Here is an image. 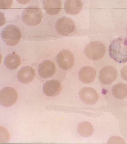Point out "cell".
<instances>
[{"instance_id":"7c38bea8","label":"cell","mask_w":127,"mask_h":144,"mask_svg":"<svg viewBox=\"0 0 127 144\" xmlns=\"http://www.w3.org/2000/svg\"><path fill=\"white\" fill-rule=\"evenodd\" d=\"M35 75L34 69L30 66H26L23 67L19 70L17 76L20 82L27 84L33 80Z\"/></svg>"},{"instance_id":"52a82bcc","label":"cell","mask_w":127,"mask_h":144,"mask_svg":"<svg viewBox=\"0 0 127 144\" xmlns=\"http://www.w3.org/2000/svg\"><path fill=\"white\" fill-rule=\"evenodd\" d=\"M56 61L59 67L64 70L71 68L74 62V57L71 52L67 50L60 51L56 56Z\"/></svg>"},{"instance_id":"ffe728a7","label":"cell","mask_w":127,"mask_h":144,"mask_svg":"<svg viewBox=\"0 0 127 144\" xmlns=\"http://www.w3.org/2000/svg\"><path fill=\"white\" fill-rule=\"evenodd\" d=\"M120 73L123 79L127 81V65L124 66L122 68Z\"/></svg>"},{"instance_id":"5bb4252c","label":"cell","mask_w":127,"mask_h":144,"mask_svg":"<svg viewBox=\"0 0 127 144\" xmlns=\"http://www.w3.org/2000/svg\"><path fill=\"white\" fill-rule=\"evenodd\" d=\"M43 4L46 12L50 15L58 14L61 9L62 3L60 0H44Z\"/></svg>"},{"instance_id":"4fadbf2b","label":"cell","mask_w":127,"mask_h":144,"mask_svg":"<svg viewBox=\"0 0 127 144\" xmlns=\"http://www.w3.org/2000/svg\"><path fill=\"white\" fill-rule=\"evenodd\" d=\"M96 72L93 67L85 66L79 70L78 76L79 80L83 83L89 84L93 82L95 80Z\"/></svg>"},{"instance_id":"8fae6325","label":"cell","mask_w":127,"mask_h":144,"mask_svg":"<svg viewBox=\"0 0 127 144\" xmlns=\"http://www.w3.org/2000/svg\"><path fill=\"white\" fill-rule=\"evenodd\" d=\"M38 71L40 77L47 78L53 75L56 72V67L53 62L49 60H45L39 65Z\"/></svg>"},{"instance_id":"3957f363","label":"cell","mask_w":127,"mask_h":144,"mask_svg":"<svg viewBox=\"0 0 127 144\" xmlns=\"http://www.w3.org/2000/svg\"><path fill=\"white\" fill-rule=\"evenodd\" d=\"M105 45L98 41H92L85 46L84 53L89 59L92 60H97L102 58L106 52Z\"/></svg>"},{"instance_id":"ba28073f","label":"cell","mask_w":127,"mask_h":144,"mask_svg":"<svg viewBox=\"0 0 127 144\" xmlns=\"http://www.w3.org/2000/svg\"><path fill=\"white\" fill-rule=\"evenodd\" d=\"M117 71L113 66L108 65L103 67L100 70L99 79L103 84L108 85L112 83L116 79Z\"/></svg>"},{"instance_id":"d6986e66","label":"cell","mask_w":127,"mask_h":144,"mask_svg":"<svg viewBox=\"0 0 127 144\" xmlns=\"http://www.w3.org/2000/svg\"><path fill=\"white\" fill-rule=\"evenodd\" d=\"M0 0V8L2 9H7L12 5V0Z\"/></svg>"},{"instance_id":"44dd1931","label":"cell","mask_w":127,"mask_h":144,"mask_svg":"<svg viewBox=\"0 0 127 144\" xmlns=\"http://www.w3.org/2000/svg\"><path fill=\"white\" fill-rule=\"evenodd\" d=\"M126 35L127 36V27L126 28Z\"/></svg>"},{"instance_id":"9c48e42d","label":"cell","mask_w":127,"mask_h":144,"mask_svg":"<svg viewBox=\"0 0 127 144\" xmlns=\"http://www.w3.org/2000/svg\"><path fill=\"white\" fill-rule=\"evenodd\" d=\"M79 94L81 100L87 104H94L99 99V95L96 91L90 87H84L82 88L80 90Z\"/></svg>"},{"instance_id":"5b68a950","label":"cell","mask_w":127,"mask_h":144,"mask_svg":"<svg viewBox=\"0 0 127 144\" xmlns=\"http://www.w3.org/2000/svg\"><path fill=\"white\" fill-rule=\"evenodd\" d=\"M18 94L16 91L13 88L10 87H4L0 92V103L4 107L11 106L16 102Z\"/></svg>"},{"instance_id":"30bf717a","label":"cell","mask_w":127,"mask_h":144,"mask_svg":"<svg viewBox=\"0 0 127 144\" xmlns=\"http://www.w3.org/2000/svg\"><path fill=\"white\" fill-rule=\"evenodd\" d=\"M61 88L60 82L53 79L46 81L43 85L42 90L46 96L52 97L58 95L61 91Z\"/></svg>"},{"instance_id":"7a4b0ae2","label":"cell","mask_w":127,"mask_h":144,"mask_svg":"<svg viewBox=\"0 0 127 144\" xmlns=\"http://www.w3.org/2000/svg\"><path fill=\"white\" fill-rule=\"evenodd\" d=\"M43 17L41 10L37 7L32 6L24 9L21 18L23 22L26 25L34 26L39 24Z\"/></svg>"},{"instance_id":"6da1fadb","label":"cell","mask_w":127,"mask_h":144,"mask_svg":"<svg viewBox=\"0 0 127 144\" xmlns=\"http://www.w3.org/2000/svg\"><path fill=\"white\" fill-rule=\"evenodd\" d=\"M110 57L119 63L127 62V38H118L114 39L109 47Z\"/></svg>"},{"instance_id":"277c9868","label":"cell","mask_w":127,"mask_h":144,"mask_svg":"<svg viewBox=\"0 0 127 144\" xmlns=\"http://www.w3.org/2000/svg\"><path fill=\"white\" fill-rule=\"evenodd\" d=\"M1 36L5 44L9 46H12L19 42L21 37V32L16 26L9 25L2 29Z\"/></svg>"},{"instance_id":"9a60e30c","label":"cell","mask_w":127,"mask_h":144,"mask_svg":"<svg viewBox=\"0 0 127 144\" xmlns=\"http://www.w3.org/2000/svg\"><path fill=\"white\" fill-rule=\"evenodd\" d=\"M83 4L80 0H66L64 3V9L67 13L75 15L81 10Z\"/></svg>"},{"instance_id":"ac0fdd59","label":"cell","mask_w":127,"mask_h":144,"mask_svg":"<svg viewBox=\"0 0 127 144\" xmlns=\"http://www.w3.org/2000/svg\"><path fill=\"white\" fill-rule=\"evenodd\" d=\"M77 130L79 134L84 137L90 136L93 134L94 131L92 124L86 121H83L80 123L78 126Z\"/></svg>"},{"instance_id":"2e32d148","label":"cell","mask_w":127,"mask_h":144,"mask_svg":"<svg viewBox=\"0 0 127 144\" xmlns=\"http://www.w3.org/2000/svg\"><path fill=\"white\" fill-rule=\"evenodd\" d=\"M113 96L121 100L127 97V84L123 83H118L114 84L111 88Z\"/></svg>"},{"instance_id":"8992f818","label":"cell","mask_w":127,"mask_h":144,"mask_svg":"<svg viewBox=\"0 0 127 144\" xmlns=\"http://www.w3.org/2000/svg\"><path fill=\"white\" fill-rule=\"evenodd\" d=\"M75 23L71 18L63 16L56 21L55 29L57 33L63 35H67L72 33L75 28Z\"/></svg>"},{"instance_id":"e0dca14e","label":"cell","mask_w":127,"mask_h":144,"mask_svg":"<svg viewBox=\"0 0 127 144\" xmlns=\"http://www.w3.org/2000/svg\"><path fill=\"white\" fill-rule=\"evenodd\" d=\"M21 63L20 57L14 52L8 55L5 58L4 61L5 66L11 70L17 68L20 65Z\"/></svg>"}]
</instances>
